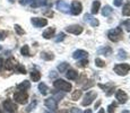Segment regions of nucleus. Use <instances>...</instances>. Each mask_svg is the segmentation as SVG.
Returning <instances> with one entry per match:
<instances>
[{
    "label": "nucleus",
    "mask_w": 130,
    "mask_h": 113,
    "mask_svg": "<svg viewBox=\"0 0 130 113\" xmlns=\"http://www.w3.org/2000/svg\"><path fill=\"white\" fill-rule=\"evenodd\" d=\"M53 86H54V88H57L58 90H62V92H69V90H71V84L63 79L54 80Z\"/></svg>",
    "instance_id": "obj_1"
},
{
    "label": "nucleus",
    "mask_w": 130,
    "mask_h": 113,
    "mask_svg": "<svg viewBox=\"0 0 130 113\" xmlns=\"http://www.w3.org/2000/svg\"><path fill=\"white\" fill-rule=\"evenodd\" d=\"M122 35H123L122 29L120 28V27H117V28H113V29H111V31H109L107 37H109V40L112 42H118L122 39Z\"/></svg>",
    "instance_id": "obj_2"
},
{
    "label": "nucleus",
    "mask_w": 130,
    "mask_h": 113,
    "mask_svg": "<svg viewBox=\"0 0 130 113\" xmlns=\"http://www.w3.org/2000/svg\"><path fill=\"white\" fill-rule=\"evenodd\" d=\"M14 100L15 102H17L18 104H26L27 100H28V95H27L26 92H22V90H18L14 94Z\"/></svg>",
    "instance_id": "obj_3"
},
{
    "label": "nucleus",
    "mask_w": 130,
    "mask_h": 113,
    "mask_svg": "<svg viewBox=\"0 0 130 113\" xmlns=\"http://www.w3.org/2000/svg\"><path fill=\"white\" fill-rule=\"evenodd\" d=\"M130 71V66L128 63H120L114 67V72L119 75V76H126Z\"/></svg>",
    "instance_id": "obj_4"
},
{
    "label": "nucleus",
    "mask_w": 130,
    "mask_h": 113,
    "mask_svg": "<svg viewBox=\"0 0 130 113\" xmlns=\"http://www.w3.org/2000/svg\"><path fill=\"white\" fill-rule=\"evenodd\" d=\"M96 96H97V94L95 92H93V90L88 92L86 95H85L83 102H82V105H83V106H88V105L92 104V102L96 99Z\"/></svg>",
    "instance_id": "obj_5"
},
{
    "label": "nucleus",
    "mask_w": 130,
    "mask_h": 113,
    "mask_svg": "<svg viewBox=\"0 0 130 113\" xmlns=\"http://www.w3.org/2000/svg\"><path fill=\"white\" fill-rule=\"evenodd\" d=\"M83 10V5L79 1H72L70 6V12L72 15H79Z\"/></svg>",
    "instance_id": "obj_6"
},
{
    "label": "nucleus",
    "mask_w": 130,
    "mask_h": 113,
    "mask_svg": "<svg viewBox=\"0 0 130 113\" xmlns=\"http://www.w3.org/2000/svg\"><path fill=\"white\" fill-rule=\"evenodd\" d=\"M31 23L33 24L34 27H37V28L44 27L47 25V21L45 18H39V17H33V18L31 19Z\"/></svg>",
    "instance_id": "obj_7"
},
{
    "label": "nucleus",
    "mask_w": 130,
    "mask_h": 113,
    "mask_svg": "<svg viewBox=\"0 0 130 113\" xmlns=\"http://www.w3.org/2000/svg\"><path fill=\"white\" fill-rule=\"evenodd\" d=\"M56 6H57V9H58V10H60L61 12H64V14H68V12L70 11V7H69V5L67 4V2H64L63 0H59V1H57Z\"/></svg>",
    "instance_id": "obj_8"
},
{
    "label": "nucleus",
    "mask_w": 130,
    "mask_h": 113,
    "mask_svg": "<svg viewBox=\"0 0 130 113\" xmlns=\"http://www.w3.org/2000/svg\"><path fill=\"white\" fill-rule=\"evenodd\" d=\"M44 104H45V106L50 110V111H56V110L58 109V102H57L53 97L46 99L45 102H44Z\"/></svg>",
    "instance_id": "obj_9"
},
{
    "label": "nucleus",
    "mask_w": 130,
    "mask_h": 113,
    "mask_svg": "<svg viewBox=\"0 0 130 113\" xmlns=\"http://www.w3.org/2000/svg\"><path fill=\"white\" fill-rule=\"evenodd\" d=\"M2 105H4V109L9 113H15L17 110V106L10 101V100H6V101L2 103Z\"/></svg>",
    "instance_id": "obj_10"
},
{
    "label": "nucleus",
    "mask_w": 130,
    "mask_h": 113,
    "mask_svg": "<svg viewBox=\"0 0 130 113\" xmlns=\"http://www.w3.org/2000/svg\"><path fill=\"white\" fill-rule=\"evenodd\" d=\"M66 31L68 33H71V34H75V35H79L83 33V27L80 25H71V26H68L66 27Z\"/></svg>",
    "instance_id": "obj_11"
},
{
    "label": "nucleus",
    "mask_w": 130,
    "mask_h": 113,
    "mask_svg": "<svg viewBox=\"0 0 130 113\" xmlns=\"http://www.w3.org/2000/svg\"><path fill=\"white\" fill-rule=\"evenodd\" d=\"M84 22H86V23H88L91 26H93V27H96V26H99V24H100V22L97 21L96 18H94L92 15H89V14H85L84 15Z\"/></svg>",
    "instance_id": "obj_12"
},
{
    "label": "nucleus",
    "mask_w": 130,
    "mask_h": 113,
    "mask_svg": "<svg viewBox=\"0 0 130 113\" xmlns=\"http://www.w3.org/2000/svg\"><path fill=\"white\" fill-rule=\"evenodd\" d=\"M116 97H117V100H118V102L121 103V104H124V103H127V101H128V95H127V93H124L123 90H121V89H119L118 92H117Z\"/></svg>",
    "instance_id": "obj_13"
},
{
    "label": "nucleus",
    "mask_w": 130,
    "mask_h": 113,
    "mask_svg": "<svg viewBox=\"0 0 130 113\" xmlns=\"http://www.w3.org/2000/svg\"><path fill=\"white\" fill-rule=\"evenodd\" d=\"M88 56V53H87L86 51H84V50H77V51L74 52V54H72V58L76 60H80V59H84V58H86Z\"/></svg>",
    "instance_id": "obj_14"
},
{
    "label": "nucleus",
    "mask_w": 130,
    "mask_h": 113,
    "mask_svg": "<svg viewBox=\"0 0 130 113\" xmlns=\"http://www.w3.org/2000/svg\"><path fill=\"white\" fill-rule=\"evenodd\" d=\"M29 87H31V83H29L28 80H24L23 83H21V84L17 85V89L22 90V92H25V90L29 89Z\"/></svg>",
    "instance_id": "obj_15"
},
{
    "label": "nucleus",
    "mask_w": 130,
    "mask_h": 113,
    "mask_svg": "<svg viewBox=\"0 0 130 113\" xmlns=\"http://www.w3.org/2000/svg\"><path fill=\"white\" fill-rule=\"evenodd\" d=\"M54 33H56V29L53 28V27H50V28H47L46 31L43 32V37L46 40L51 39V37L54 36Z\"/></svg>",
    "instance_id": "obj_16"
},
{
    "label": "nucleus",
    "mask_w": 130,
    "mask_h": 113,
    "mask_svg": "<svg viewBox=\"0 0 130 113\" xmlns=\"http://www.w3.org/2000/svg\"><path fill=\"white\" fill-rule=\"evenodd\" d=\"M66 76H67V78H68L69 80H76L77 77H78V72H77L76 70H74V69H69L68 71H67Z\"/></svg>",
    "instance_id": "obj_17"
},
{
    "label": "nucleus",
    "mask_w": 130,
    "mask_h": 113,
    "mask_svg": "<svg viewBox=\"0 0 130 113\" xmlns=\"http://www.w3.org/2000/svg\"><path fill=\"white\" fill-rule=\"evenodd\" d=\"M16 64L17 63L15 62V60L12 59V58H9V59L6 61V63H4V66H5V68H6L7 70H12Z\"/></svg>",
    "instance_id": "obj_18"
},
{
    "label": "nucleus",
    "mask_w": 130,
    "mask_h": 113,
    "mask_svg": "<svg viewBox=\"0 0 130 113\" xmlns=\"http://www.w3.org/2000/svg\"><path fill=\"white\" fill-rule=\"evenodd\" d=\"M97 53L99 54H103V56H110L112 53V49L110 46H104V47H100L97 50Z\"/></svg>",
    "instance_id": "obj_19"
},
{
    "label": "nucleus",
    "mask_w": 130,
    "mask_h": 113,
    "mask_svg": "<svg viewBox=\"0 0 130 113\" xmlns=\"http://www.w3.org/2000/svg\"><path fill=\"white\" fill-rule=\"evenodd\" d=\"M100 7H101V2H100L99 0H95L93 2V5H92V14L96 15L100 10Z\"/></svg>",
    "instance_id": "obj_20"
},
{
    "label": "nucleus",
    "mask_w": 130,
    "mask_h": 113,
    "mask_svg": "<svg viewBox=\"0 0 130 113\" xmlns=\"http://www.w3.org/2000/svg\"><path fill=\"white\" fill-rule=\"evenodd\" d=\"M112 12H113V9H112V7H110V6H104L103 9H102V15L105 17L111 16Z\"/></svg>",
    "instance_id": "obj_21"
},
{
    "label": "nucleus",
    "mask_w": 130,
    "mask_h": 113,
    "mask_svg": "<svg viewBox=\"0 0 130 113\" xmlns=\"http://www.w3.org/2000/svg\"><path fill=\"white\" fill-rule=\"evenodd\" d=\"M39 90L42 95H46L47 92H49V88H47V86L44 84V83H40L39 84Z\"/></svg>",
    "instance_id": "obj_22"
},
{
    "label": "nucleus",
    "mask_w": 130,
    "mask_h": 113,
    "mask_svg": "<svg viewBox=\"0 0 130 113\" xmlns=\"http://www.w3.org/2000/svg\"><path fill=\"white\" fill-rule=\"evenodd\" d=\"M31 79L33 80V82H39V80L41 79V74H40L37 70H33V71L31 72Z\"/></svg>",
    "instance_id": "obj_23"
},
{
    "label": "nucleus",
    "mask_w": 130,
    "mask_h": 113,
    "mask_svg": "<svg viewBox=\"0 0 130 113\" xmlns=\"http://www.w3.org/2000/svg\"><path fill=\"white\" fill-rule=\"evenodd\" d=\"M46 4L45 0H33V2L31 4V6L33 8H36V7H42Z\"/></svg>",
    "instance_id": "obj_24"
},
{
    "label": "nucleus",
    "mask_w": 130,
    "mask_h": 113,
    "mask_svg": "<svg viewBox=\"0 0 130 113\" xmlns=\"http://www.w3.org/2000/svg\"><path fill=\"white\" fill-rule=\"evenodd\" d=\"M82 94H83V92H82V90H79V89L75 90V92L71 94V100H72V101H78V100L82 97Z\"/></svg>",
    "instance_id": "obj_25"
},
{
    "label": "nucleus",
    "mask_w": 130,
    "mask_h": 113,
    "mask_svg": "<svg viewBox=\"0 0 130 113\" xmlns=\"http://www.w3.org/2000/svg\"><path fill=\"white\" fill-rule=\"evenodd\" d=\"M14 69H15V71L18 72V74H26V69L24 68V66H22V64H19V63H17Z\"/></svg>",
    "instance_id": "obj_26"
},
{
    "label": "nucleus",
    "mask_w": 130,
    "mask_h": 113,
    "mask_svg": "<svg viewBox=\"0 0 130 113\" xmlns=\"http://www.w3.org/2000/svg\"><path fill=\"white\" fill-rule=\"evenodd\" d=\"M122 15H123V16H130V2H128V4H126L123 6Z\"/></svg>",
    "instance_id": "obj_27"
},
{
    "label": "nucleus",
    "mask_w": 130,
    "mask_h": 113,
    "mask_svg": "<svg viewBox=\"0 0 130 113\" xmlns=\"http://www.w3.org/2000/svg\"><path fill=\"white\" fill-rule=\"evenodd\" d=\"M117 58H118L119 60H126L127 58H128V56H127V52L124 51V50L121 49V50H119L118 51V57Z\"/></svg>",
    "instance_id": "obj_28"
},
{
    "label": "nucleus",
    "mask_w": 130,
    "mask_h": 113,
    "mask_svg": "<svg viewBox=\"0 0 130 113\" xmlns=\"http://www.w3.org/2000/svg\"><path fill=\"white\" fill-rule=\"evenodd\" d=\"M68 68H69V63H67V62H62V63H60L58 66V70L60 72H64V71H67Z\"/></svg>",
    "instance_id": "obj_29"
},
{
    "label": "nucleus",
    "mask_w": 130,
    "mask_h": 113,
    "mask_svg": "<svg viewBox=\"0 0 130 113\" xmlns=\"http://www.w3.org/2000/svg\"><path fill=\"white\" fill-rule=\"evenodd\" d=\"M21 53L23 54V56L25 57H28L29 56V47H28V45H24L23 47L21 49Z\"/></svg>",
    "instance_id": "obj_30"
},
{
    "label": "nucleus",
    "mask_w": 130,
    "mask_h": 113,
    "mask_svg": "<svg viewBox=\"0 0 130 113\" xmlns=\"http://www.w3.org/2000/svg\"><path fill=\"white\" fill-rule=\"evenodd\" d=\"M41 57L43 58L44 60H52L54 58V56L52 53H49V52H43V53H41Z\"/></svg>",
    "instance_id": "obj_31"
},
{
    "label": "nucleus",
    "mask_w": 130,
    "mask_h": 113,
    "mask_svg": "<svg viewBox=\"0 0 130 113\" xmlns=\"http://www.w3.org/2000/svg\"><path fill=\"white\" fill-rule=\"evenodd\" d=\"M95 64H96V67H100V68L105 67V62H104L102 59H100V58H96V59H95Z\"/></svg>",
    "instance_id": "obj_32"
},
{
    "label": "nucleus",
    "mask_w": 130,
    "mask_h": 113,
    "mask_svg": "<svg viewBox=\"0 0 130 113\" xmlns=\"http://www.w3.org/2000/svg\"><path fill=\"white\" fill-rule=\"evenodd\" d=\"M116 107H117V103H111V104L107 106V113H114L116 111Z\"/></svg>",
    "instance_id": "obj_33"
},
{
    "label": "nucleus",
    "mask_w": 130,
    "mask_h": 113,
    "mask_svg": "<svg viewBox=\"0 0 130 113\" xmlns=\"http://www.w3.org/2000/svg\"><path fill=\"white\" fill-rule=\"evenodd\" d=\"M15 31L17 32V34L18 35H23V34H25V31L23 28H22L19 25H15Z\"/></svg>",
    "instance_id": "obj_34"
},
{
    "label": "nucleus",
    "mask_w": 130,
    "mask_h": 113,
    "mask_svg": "<svg viewBox=\"0 0 130 113\" xmlns=\"http://www.w3.org/2000/svg\"><path fill=\"white\" fill-rule=\"evenodd\" d=\"M63 96H64L63 93H56V94H54V97H53V99L56 100L57 102H58V101H60L61 99H63Z\"/></svg>",
    "instance_id": "obj_35"
},
{
    "label": "nucleus",
    "mask_w": 130,
    "mask_h": 113,
    "mask_svg": "<svg viewBox=\"0 0 130 113\" xmlns=\"http://www.w3.org/2000/svg\"><path fill=\"white\" fill-rule=\"evenodd\" d=\"M36 104H37V102H36V101H34L33 103H32V104H29V105H28V106H27L26 111H27V112H31V111H32V110H34V109H35Z\"/></svg>",
    "instance_id": "obj_36"
},
{
    "label": "nucleus",
    "mask_w": 130,
    "mask_h": 113,
    "mask_svg": "<svg viewBox=\"0 0 130 113\" xmlns=\"http://www.w3.org/2000/svg\"><path fill=\"white\" fill-rule=\"evenodd\" d=\"M87 63H88V60H87L86 58H84L83 60H80V61H79V63H77V66H79V67H85V66H87Z\"/></svg>",
    "instance_id": "obj_37"
},
{
    "label": "nucleus",
    "mask_w": 130,
    "mask_h": 113,
    "mask_svg": "<svg viewBox=\"0 0 130 113\" xmlns=\"http://www.w3.org/2000/svg\"><path fill=\"white\" fill-rule=\"evenodd\" d=\"M64 40V34L63 33H60L58 36L56 37V42H61V41H63Z\"/></svg>",
    "instance_id": "obj_38"
},
{
    "label": "nucleus",
    "mask_w": 130,
    "mask_h": 113,
    "mask_svg": "<svg viewBox=\"0 0 130 113\" xmlns=\"http://www.w3.org/2000/svg\"><path fill=\"white\" fill-rule=\"evenodd\" d=\"M123 27L127 29V31L130 32V19H128V21H126L123 23Z\"/></svg>",
    "instance_id": "obj_39"
},
{
    "label": "nucleus",
    "mask_w": 130,
    "mask_h": 113,
    "mask_svg": "<svg viewBox=\"0 0 130 113\" xmlns=\"http://www.w3.org/2000/svg\"><path fill=\"white\" fill-rule=\"evenodd\" d=\"M69 113H82V112H80V109H78V107H72L69 111Z\"/></svg>",
    "instance_id": "obj_40"
},
{
    "label": "nucleus",
    "mask_w": 130,
    "mask_h": 113,
    "mask_svg": "<svg viewBox=\"0 0 130 113\" xmlns=\"http://www.w3.org/2000/svg\"><path fill=\"white\" fill-rule=\"evenodd\" d=\"M31 1H32V0H19V4L24 5V6H25V5H28Z\"/></svg>",
    "instance_id": "obj_41"
},
{
    "label": "nucleus",
    "mask_w": 130,
    "mask_h": 113,
    "mask_svg": "<svg viewBox=\"0 0 130 113\" xmlns=\"http://www.w3.org/2000/svg\"><path fill=\"white\" fill-rule=\"evenodd\" d=\"M113 2H114V6H117V7L122 5V0H113Z\"/></svg>",
    "instance_id": "obj_42"
},
{
    "label": "nucleus",
    "mask_w": 130,
    "mask_h": 113,
    "mask_svg": "<svg viewBox=\"0 0 130 113\" xmlns=\"http://www.w3.org/2000/svg\"><path fill=\"white\" fill-rule=\"evenodd\" d=\"M6 37V32L4 31H0V41H2V40Z\"/></svg>",
    "instance_id": "obj_43"
},
{
    "label": "nucleus",
    "mask_w": 130,
    "mask_h": 113,
    "mask_svg": "<svg viewBox=\"0 0 130 113\" xmlns=\"http://www.w3.org/2000/svg\"><path fill=\"white\" fill-rule=\"evenodd\" d=\"M2 66H4V60H2V58H0V69L2 68Z\"/></svg>",
    "instance_id": "obj_44"
},
{
    "label": "nucleus",
    "mask_w": 130,
    "mask_h": 113,
    "mask_svg": "<svg viewBox=\"0 0 130 113\" xmlns=\"http://www.w3.org/2000/svg\"><path fill=\"white\" fill-rule=\"evenodd\" d=\"M52 72V74H50V77H54V76H56V72H54V71H51Z\"/></svg>",
    "instance_id": "obj_45"
},
{
    "label": "nucleus",
    "mask_w": 130,
    "mask_h": 113,
    "mask_svg": "<svg viewBox=\"0 0 130 113\" xmlns=\"http://www.w3.org/2000/svg\"><path fill=\"white\" fill-rule=\"evenodd\" d=\"M84 113H92V110H89V109H87L86 111H85Z\"/></svg>",
    "instance_id": "obj_46"
},
{
    "label": "nucleus",
    "mask_w": 130,
    "mask_h": 113,
    "mask_svg": "<svg viewBox=\"0 0 130 113\" xmlns=\"http://www.w3.org/2000/svg\"><path fill=\"white\" fill-rule=\"evenodd\" d=\"M99 113H104V110H103V109H100V111H99Z\"/></svg>",
    "instance_id": "obj_47"
},
{
    "label": "nucleus",
    "mask_w": 130,
    "mask_h": 113,
    "mask_svg": "<svg viewBox=\"0 0 130 113\" xmlns=\"http://www.w3.org/2000/svg\"><path fill=\"white\" fill-rule=\"evenodd\" d=\"M122 113H130V112L128 111V110H126V111H123V112H122Z\"/></svg>",
    "instance_id": "obj_48"
},
{
    "label": "nucleus",
    "mask_w": 130,
    "mask_h": 113,
    "mask_svg": "<svg viewBox=\"0 0 130 113\" xmlns=\"http://www.w3.org/2000/svg\"><path fill=\"white\" fill-rule=\"evenodd\" d=\"M58 113H67V111H61V112H58Z\"/></svg>",
    "instance_id": "obj_49"
},
{
    "label": "nucleus",
    "mask_w": 130,
    "mask_h": 113,
    "mask_svg": "<svg viewBox=\"0 0 130 113\" xmlns=\"http://www.w3.org/2000/svg\"><path fill=\"white\" fill-rule=\"evenodd\" d=\"M9 1H10V2H14V0H9Z\"/></svg>",
    "instance_id": "obj_50"
},
{
    "label": "nucleus",
    "mask_w": 130,
    "mask_h": 113,
    "mask_svg": "<svg viewBox=\"0 0 130 113\" xmlns=\"http://www.w3.org/2000/svg\"><path fill=\"white\" fill-rule=\"evenodd\" d=\"M2 49V46H1V45H0V50H1Z\"/></svg>",
    "instance_id": "obj_51"
},
{
    "label": "nucleus",
    "mask_w": 130,
    "mask_h": 113,
    "mask_svg": "<svg viewBox=\"0 0 130 113\" xmlns=\"http://www.w3.org/2000/svg\"><path fill=\"white\" fill-rule=\"evenodd\" d=\"M44 113H50V112H47V111H45V112H44Z\"/></svg>",
    "instance_id": "obj_52"
},
{
    "label": "nucleus",
    "mask_w": 130,
    "mask_h": 113,
    "mask_svg": "<svg viewBox=\"0 0 130 113\" xmlns=\"http://www.w3.org/2000/svg\"><path fill=\"white\" fill-rule=\"evenodd\" d=\"M0 113H2V112H1V110H0Z\"/></svg>",
    "instance_id": "obj_53"
}]
</instances>
